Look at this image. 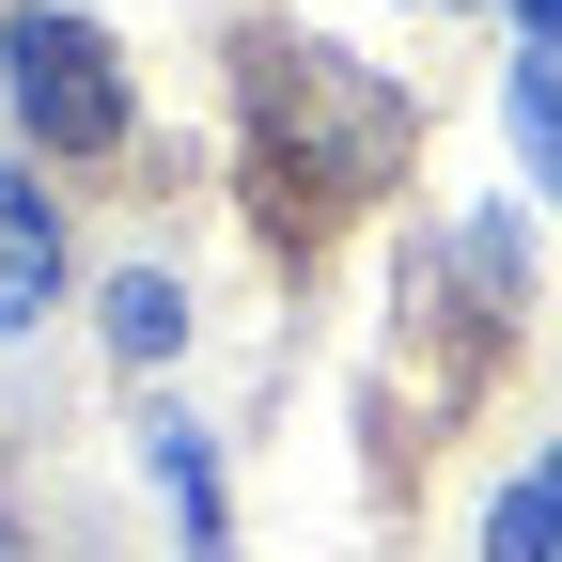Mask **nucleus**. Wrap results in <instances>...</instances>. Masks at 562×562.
Returning <instances> with one entry per match:
<instances>
[{
	"label": "nucleus",
	"instance_id": "f257e3e1",
	"mask_svg": "<svg viewBox=\"0 0 562 562\" xmlns=\"http://www.w3.org/2000/svg\"><path fill=\"white\" fill-rule=\"evenodd\" d=\"M0 79H16V125H47L63 157H110L125 140V63L94 16H16L0 32Z\"/></svg>",
	"mask_w": 562,
	"mask_h": 562
},
{
	"label": "nucleus",
	"instance_id": "f03ea898",
	"mask_svg": "<svg viewBox=\"0 0 562 562\" xmlns=\"http://www.w3.org/2000/svg\"><path fill=\"white\" fill-rule=\"evenodd\" d=\"M47 297H63V220L32 172H0V328H32Z\"/></svg>",
	"mask_w": 562,
	"mask_h": 562
},
{
	"label": "nucleus",
	"instance_id": "7ed1b4c3",
	"mask_svg": "<svg viewBox=\"0 0 562 562\" xmlns=\"http://www.w3.org/2000/svg\"><path fill=\"white\" fill-rule=\"evenodd\" d=\"M484 562H562V438L501 484V516H484Z\"/></svg>",
	"mask_w": 562,
	"mask_h": 562
},
{
	"label": "nucleus",
	"instance_id": "20e7f679",
	"mask_svg": "<svg viewBox=\"0 0 562 562\" xmlns=\"http://www.w3.org/2000/svg\"><path fill=\"white\" fill-rule=\"evenodd\" d=\"M501 110H516V157H531V188L562 203V32H531V47H516V94H501Z\"/></svg>",
	"mask_w": 562,
	"mask_h": 562
},
{
	"label": "nucleus",
	"instance_id": "39448f33",
	"mask_svg": "<svg viewBox=\"0 0 562 562\" xmlns=\"http://www.w3.org/2000/svg\"><path fill=\"white\" fill-rule=\"evenodd\" d=\"M110 344H125V360H172V344H188V297H172L157 266H125V281H110Z\"/></svg>",
	"mask_w": 562,
	"mask_h": 562
},
{
	"label": "nucleus",
	"instance_id": "423d86ee",
	"mask_svg": "<svg viewBox=\"0 0 562 562\" xmlns=\"http://www.w3.org/2000/svg\"><path fill=\"white\" fill-rule=\"evenodd\" d=\"M157 484H172V516H188V547L220 562V469H203V438H188V422L157 438Z\"/></svg>",
	"mask_w": 562,
	"mask_h": 562
},
{
	"label": "nucleus",
	"instance_id": "0eeeda50",
	"mask_svg": "<svg viewBox=\"0 0 562 562\" xmlns=\"http://www.w3.org/2000/svg\"><path fill=\"white\" fill-rule=\"evenodd\" d=\"M516 16H531V32H562V0H516Z\"/></svg>",
	"mask_w": 562,
	"mask_h": 562
}]
</instances>
